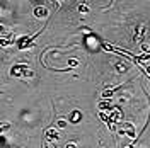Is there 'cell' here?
<instances>
[{
	"label": "cell",
	"instance_id": "ba28073f",
	"mask_svg": "<svg viewBox=\"0 0 150 148\" xmlns=\"http://www.w3.org/2000/svg\"><path fill=\"white\" fill-rule=\"evenodd\" d=\"M99 109H101V111H106V109H108V111H111L112 106H111V102H109V99H104V101L99 102Z\"/></svg>",
	"mask_w": 150,
	"mask_h": 148
},
{
	"label": "cell",
	"instance_id": "6da1fadb",
	"mask_svg": "<svg viewBox=\"0 0 150 148\" xmlns=\"http://www.w3.org/2000/svg\"><path fill=\"white\" fill-rule=\"evenodd\" d=\"M10 75L21 78V77H33L34 73L28 68V65H14L12 68H10Z\"/></svg>",
	"mask_w": 150,
	"mask_h": 148
},
{
	"label": "cell",
	"instance_id": "7c38bea8",
	"mask_svg": "<svg viewBox=\"0 0 150 148\" xmlns=\"http://www.w3.org/2000/svg\"><path fill=\"white\" fill-rule=\"evenodd\" d=\"M7 130H9V124H7V123H4V124H2V133H5Z\"/></svg>",
	"mask_w": 150,
	"mask_h": 148
},
{
	"label": "cell",
	"instance_id": "9a60e30c",
	"mask_svg": "<svg viewBox=\"0 0 150 148\" xmlns=\"http://www.w3.org/2000/svg\"><path fill=\"white\" fill-rule=\"evenodd\" d=\"M126 148H133V145H130V147H126Z\"/></svg>",
	"mask_w": 150,
	"mask_h": 148
},
{
	"label": "cell",
	"instance_id": "4fadbf2b",
	"mask_svg": "<svg viewBox=\"0 0 150 148\" xmlns=\"http://www.w3.org/2000/svg\"><path fill=\"white\" fill-rule=\"evenodd\" d=\"M63 148H77V145H75V143H67Z\"/></svg>",
	"mask_w": 150,
	"mask_h": 148
},
{
	"label": "cell",
	"instance_id": "5bb4252c",
	"mask_svg": "<svg viewBox=\"0 0 150 148\" xmlns=\"http://www.w3.org/2000/svg\"><path fill=\"white\" fill-rule=\"evenodd\" d=\"M70 65L75 66V65H79V61H77V60H70Z\"/></svg>",
	"mask_w": 150,
	"mask_h": 148
},
{
	"label": "cell",
	"instance_id": "8992f818",
	"mask_svg": "<svg viewBox=\"0 0 150 148\" xmlns=\"http://www.w3.org/2000/svg\"><path fill=\"white\" fill-rule=\"evenodd\" d=\"M34 16H36L38 19H45V17L50 16V12H48L46 7H36V9H34Z\"/></svg>",
	"mask_w": 150,
	"mask_h": 148
},
{
	"label": "cell",
	"instance_id": "3957f363",
	"mask_svg": "<svg viewBox=\"0 0 150 148\" xmlns=\"http://www.w3.org/2000/svg\"><path fill=\"white\" fill-rule=\"evenodd\" d=\"M108 116H109V119H111L112 123H123V112H121V109H114V107H112L111 114H108Z\"/></svg>",
	"mask_w": 150,
	"mask_h": 148
},
{
	"label": "cell",
	"instance_id": "5b68a950",
	"mask_svg": "<svg viewBox=\"0 0 150 148\" xmlns=\"http://www.w3.org/2000/svg\"><path fill=\"white\" fill-rule=\"evenodd\" d=\"M143 34H145V26H143V24H138V26H137V29H135L133 39H135V41H142Z\"/></svg>",
	"mask_w": 150,
	"mask_h": 148
},
{
	"label": "cell",
	"instance_id": "52a82bcc",
	"mask_svg": "<svg viewBox=\"0 0 150 148\" xmlns=\"http://www.w3.org/2000/svg\"><path fill=\"white\" fill-rule=\"evenodd\" d=\"M45 138L51 140V141H56V140L60 138V135H58V131H56V130H46V133H45Z\"/></svg>",
	"mask_w": 150,
	"mask_h": 148
},
{
	"label": "cell",
	"instance_id": "30bf717a",
	"mask_svg": "<svg viewBox=\"0 0 150 148\" xmlns=\"http://www.w3.org/2000/svg\"><path fill=\"white\" fill-rule=\"evenodd\" d=\"M56 126H58V128H67V121L58 119V121H56Z\"/></svg>",
	"mask_w": 150,
	"mask_h": 148
},
{
	"label": "cell",
	"instance_id": "8fae6325",
	"mask_svg": "<svg viewBox=\"0 0 150 148\" xmlns=\"http://www.w3.org/2000/svg\"><path fill=\"white\" fill-rule=\"evenodd\" d=\"M79 10H80V12H82V14H85V12H87V5H85L84 2H82V4H80V5H79Z\"/></svg>",
	"mask_w": 150,
	"mask_h": 148
},
{
	"label": "cell",
	"instance_id": "9c48e42d",
	"mask_svg": "<svg viewBox=\"0 0 150 148\" xmlns=\"http://www.w3.org/2000/svg\"><path fill=\"white\" fill-rule=\"evenodd\" d=\"M118 89H121V87H112V89H109V90L106 89V90L103 92V99H111L112 95H114V92H116Z\"/></svg>",
	"mask_w": 150,
	"mask_h": 148
},
{
	"label": "cell",
	"instance_id": "7a4b0ae2",
	"mask_svg": "<svg viewBox=\"0 0 150 148\" xmlns=\"http://www.w3.org/2000/svg\"><path fill=\"white\" fill-rule=\"evenodd\" d=\"M120 135H126V136H130V138H135V126H133L131 123H121Z\"/></svg>",
	"mask_w": 150,
	"mask_h": 148
},
{
	"label": "cell",
	"instance_id": "277c9868",
	"mask_svg": "<svg viewBox=\"0 0 150 148\" xmlns=\"http://www.w3.org/2000/svg\"><path fill=\"white\" fill-rule=\"evenodd\" d=\"M82 119V112L79 111V109H75L68 114V123H72V124H77V123H80Z\"/></svg>",
	"mask_w": 150,
	"mask_h": 148
}]
</instances>
